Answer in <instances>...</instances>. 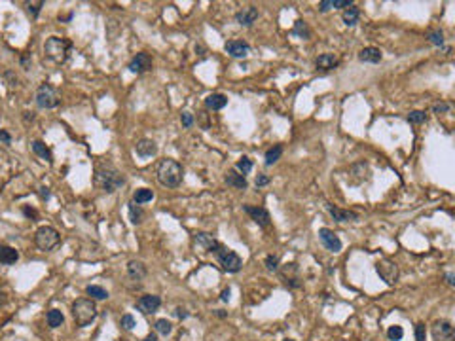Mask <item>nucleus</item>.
<instances>
[{
	"label": "nucleus",
	"instance_id": "41",
	"mask_svg": "<svg viewBox=\"0 0 455 341\" xmlns=\"http://www.w3.org/2000/svg\"><path fill=\"white\" fill-rule=\"evenodd\" d=\"M120 326L123 328V330H128V332H131L135 328V319H133V314H123L120 319Z\"/></svg>",
	"mask_w": 455,
	"mask_h": 341
},
{
	"label": "nucleus",
	"instance_id": "1",
	"mask_svg": "<svg viewBox=\"0 0 455 341\" xmlns=\"http://www.w3.org/2000/svg\"><path fill=\"white\" fill-rule=\"evenodd\" d=\"M93 182L95 186L100 188L103 192H107V194H114V192H118L123 184H125V176L121 171L114 167L112 163H97V167H95V174H93Z\"/></svg>",
	"mask_w": 455,
	"mask_h": 341
},
{
	"label": "nucleus",
	"instance_id": "9",
	"mask_svg": "<svg viewBox=\"0 0 455 341\" xmlns=\"http://www.w3.org/2000/svg\"><path fill=\"white\" fill-rule=\"evenodd\" d=\"M433 341H455V330L449 321H436L431 326Z\"/></svg>",
	"mask_w": 455,
	"mask_h": 341
},
{
	"label": "nucleus",
	"instance_id": "48",
	"mask_svg": "<svg viewBox=\"0 0 455 341\" xmlns=\"http://www.w3.org/2000/svg\"><path fill=\"white\" fill-rule=\"evenodd\" d=\"M0 141L4 142V144H12V135L4 131V129H0Z\"/></svg>",
	"mask_w": 455,
	"mask_h": 341
},
{
	"label": "nucleus",
	"instance_id": "15",
	"mask_svg": "<svg viewBox=\"0 0 455 341\" xmlns=\"http://www.w3.org/2000/svg\"><path fill=\"white\" fill-rule=\"evenodd\" d=\"M224 49H226L232 57H235V59H245V57L250 54V46H248L247 42H243V40L226 42V44H224Z\"/></svg>",
	"mask_w": 455,
	"mask_h": 341
},
{
	"label": "nucleus",
	"instance_id": "10",
	"mask_svg": "<svg viewBox=\"0 0 455 341\" xmlns=\"http://www.w3.org/2000/svg\"><path fill=\"white\" fill-rule=\"evenodd\" d=\"M194 245L197 248H201V250H205V252H218L222 248V245L216 239H214L213 235H209V233H203V231H199V233H195L194 235Z\"/></svg>",
	"mask_w": 455,
	"mask_h": 341
},
{
	"label": "nucleus",
	"instance_id": "38",
	"mask_svg": "<svg viewBox=\"0 0 455 341\" xmlns=\"http://www.w3.org/2000/svg\"><path fill=\"white\" fill-rule=\"evenodd\" d=\"M408 121L414 123V125H419V123H425L427 121V114L423 110H414V112L408 114Z\"/></svg>",
	"mask_w": 455,
	"mask_h": 341
},
{
	"label": "nucleus",
	"instance_id": "16",
	"mask_svg": "<svg viewBox=\"0 0 455 341\" xmlns=\"http://www.w3.org/2000/svg\"><path fill=\"white\" fill-rule=\"evenodd\" d=\"M281 279L285 281L288 288H300V277H298V266L296 264H287L285 268L281 269Z\"/></svg>",
	"mask_w": 455,
	"mask_h": 341
},
{
	"label": "nucleus",
	"instance_id": "8",
	"mask_svg": "<svg viewBox=\"0 0 455 341\" xmlns=\"http://www.w3.org/2000/svg\"><path fill=\"white\" fill-rule=\"evenodd\" d=\"M375 271L382 277V281H385L387 284H395L398 281V266L389 258H383L375 264Z\"/></svg>",
	"mask_w": 455,
	"mask_h": 341
},
{
	"label": "nucleus",
	"instance_id": "31",
	"mask_svg": "<svg viewBox=\"0 0 455 341\" xmlns=\"http://www.w3.org/2000/svg\"><path fill=\"white\" fill-rule=\"evenodd\" d=\"M292 34H294V36H298V38H301V40H308L309 36H311V31H309V27H308V23H306V21L298 19L294 23Z\"/></svg>",
	"mask_w": 455,
	"mask_h": 341
},
{
	"label": "nucleus",
	"instance_id": "20",
	"mask_svg": "<svg viewBox=\"0 0 455 341\" xmlns=\"http://www.w3.org/2000/svg\"><path fill=\"white\" fill-rule=\"evenodd\" d=\"M135 152L141 158H152V155L158 154V144L152 139H141L135 144Z\"/></svg>",
	"mask_w": 455,
	"mask_h": 341
},
{
	"label": "nucleus",
	"instance_id": "47",
	"mask_svg": "<svg viewBox=\"0 0 455 341\" xmlns=\"http://www.w3.org/2000/svg\"><path fill=\"white\" fill-rule=\"evenodd\" d=\"M21 211H23V214H25V216H27V218H33V220H36V218H38V213H36V211H34V208L27 207V205H25V207L21 208Z\"/></svg>",
	"mask_w": 455,
	"mask_h": 341
},
{
	"label": "nucleus",
	"instance_id": "42",
	"mask_svg": "<svg viewBox=\"0 0 455 341\" xmlns=\"http://www.w3.org/2000/svg\"><path fill=\"white\" fill-rule=\"evenodd\" d=\"M266 268H268L269 271H277V269H279V258L273 254L266 256Z\"/></svg>",
	"mask_w": 455,
	"mask_h": 341
},
{
	"label": "nucleus",
	"instance_id": "29",
	"mask_svg": "<svg viewBox=\"0 0 455 341\" xmlns=\"http://www.w3.org/2000/svg\"><path fill=\"white\" fill-rule=\"evenodd\" d=\"M152 199H154V192L148 190V188H139L133 194V203H137V205H144Z\"/></svg>",
	"mask_w": 455,
	"mask_h": 341
},
{
	"label": "nucleus",
	"instance_id": "14",
	"mask_svg": "<svg viewBox=\"0 0 455 341\" xmlns=\"http://www.w3.org/2000/svg\"><path fill=\"white\" fill-rule=\"evenodd\" d=\"M243 211L250 216V220H255L260 227H268L269 224H271V216H269V213L264 207H250V205H245Z\"/></svg>",
	"mask_w": 455,
	"mask_h": 341
},
{
	"label": "nucleus",
	"instance_id": "2",
	"mask_svg": "<svg viewBox=\"0 0 455 341\" xmlns=\"http://www.w3.org/2000/svg\"><path fill=\"white\" fill-rule=\"evenodd\" d=\"M156 176H158V182L161 186L179 188L182 184V178H184V169L176 160L165 158V160L160 161V165L156 169Z\"/></svg>",
	"mask_w": 455,
	"mask_h": 341
},
{
	"label": "nucleus",
	"instance_id": "4",
	"mask_svg": "<svg viewBox=\"0 0 455 341\" xmlns=\"http://www.w3.org/2000/svg\"><path fill=\"white\" fill-rule=\"evenodd\" d=\"M72 317L78 328H86L97 319V303L91 298H80L72 303Z\"/></svg>",
	"mask_w": 455,
	"mask_h": 341
},
{
	"label": "nucleus",
	"instance_id": "51",
	"mask_svg": "<svg viewBox=\"0 0 455 341\" xmlns=\"http://www.w3.org/2000/svg\"><path fill=\"white\" fill-rule=\"evenodd\" d=\"M446 282H448V286H453V284H455V275L451 273V271L446 273Z\"/></svg>",
	"mask_w": 455,
	"mask_h": 341
},
{
	"label": "nucleus",
	"instance_id": "12",
	"mask_svg": "<svg viewBox=\"0 0 455 341\" xmlns=\"http://www.w3.org/2000/svg\"><path fill=\"white\" fill-rule=\"evenodd\" d=\"M129 70L133 74H144L148 72L150 68H152V57L148 54H144V51H141V54H137L133 57V59L129 61Z\"/></svg>",
	"mask_w": 455,
	"mask_h": 341
},
{
	"label": "nucleus",
	"instance_id": "44",
	"mask_svg": "<svg viewBox=\"0 0 455 341\" xmlns=\"http://www.w3.org/2000/svg\"><path fill=\"white\" fill-rule=\"evenodd\" d=\"M2 76L8 80V86H12L15 87L17 84H19V78L15 76V72H12V70H2Z\"/></svg>",
	"mask_w": 455,
	"mask_h": 341
},
{
	"label": "nucleus",
	"instance_id": "40",
	"mask_svg": "<svg viewBox=\"0 0 455 341\" xmlns=\"http://www.w3.org/2000/svg\"><path fill=\"white\" fill-rule=\"evenodd\" d=\"M427 40L433 44V46H444V33L442 31H431L427 34Z\"/></svg>",
	"mask_w": 455,
	"mask_h": 341
},
{
	"label": "nucleus",
	"instance_id": "27",
	"mask_svg": "<svg viewBox=\"0 0 455 341\" xmlns=\"http://www.w3.org/2000/svg\"><path fill=\"white\" fill-rule=\"evenodd\" d=\"M359 17H361V10H359L355 4L345 8L343 14H341V19H343V23H345L347 27H355L357 23H359Z\"/></svg>",
	"mask_w": 455,
	"mask_h": 341
},
{
	"label": "nucleus",
	"instance_id": "39",
	"mask_svg": "<svg viewBox=\"0 0 455 341\" xmlns=\"http://www.w3.org/2000/svg\"><path fill=\"white\" fill-rule=\"evenodd\" d=\"M387 337L389 341H400L402 337H404V330H402V326H389L387 330Z\"/></svg>",
	"mask_w": 455,
	"mask_h": 341
},
{
	"label": "nucleus",
	"instance_id": "54",
	"mask_svg": "<svg viewBox=\"0 0 455 341\" xmlns=\"http://www.w3.org/2000/svg\"><path fill=\"white\" fill-rule=\"evenodd\" d=\"M230 294H232V290H230V288H226V290L222 292L220 300H222V301H228V300H230Z\"/></svg>",
	"mask_w": 455,
	"mask_h": 341
},
{
	"label": "nucleus",
	"instance_id": "43",
	"mask_svg": "<svg viewBox=\"0 0 455 341\" xmlns=\"http://www.w3.org/2000/svg\"><path fill=\"white\" fill-rule=\"evenodd\" d=\"M425 337H427V328H425V324L423 322L415 324V341H425Z\"/></svg>",
	"mask_w": 455,
	"mask_h": 341
},
{
	"label": "nucleus",
	"instance_id": "57",
	"mask_svg": "<svg viewBox=\"0 0 455 341\" xmlns=\"http://www.w3.org/2000/svg\"><path fill=\"white\" fill-rule=\"evenodd\" d=\"M283 341H294V339H283Z\"/></svg>",
	"mask_w": 455,
	"mask_h": 341
},
{
	"label": "nucleus",
	"instance_id": "7",
	"mask_svg": "<svg viewBox=\"0 0 455 341\" xmlns=\"http://www.w3.org/2000/svg\"><path fill=\"white\" fill-rule=\"evenodd\" d=\"M216 258H218V264L222 266V269L228 271V273H237V271H241L243 260H241V256L237 254V252H234V250L222 247L220 250L216 252Z\"/></svg>",
	"mask_w": 455,
	"mask_h": 341
},
{
	"label": "nucleus",
	"instance_id": "18",
	"mask_svg": "<svg viewBox=\"0 0 455 341\" xmlns=\"http://www.w3.org/2000/svg\"><path fill=\"white\" fill-rule=\"evenodd\" d=\"M146 266H144V264H142V261H139V260H131L128 264V279L129 281H135L137 282V286H139V284H141V281L142 279H144V277H146Z\"/></svg>",
	"mask_w": 455,
	"mask_h": 341
},
{
	"label": "nucleus",
	"instance_id": "35",
	"mask_svg": "<svg viewBox=\"0 0 455 341\" xmlns=\"http://www.w3.org/2000/svg\"><path fill=\"white\" fill-rule=\"evenodd\" d=\"M156 332L161 335H169L173 332V324L167 319H160V321H156Z\"/></svg>",
	"mask_w": 455,
	"mask_h": 341
},
{
	"label": "nucleus",
	"instance_id": "36",
	"mask_svg": "<svg viewBox=\"0 0 455 341\" xmlns=\"http://www.w3.org/2000/svg\"><path fill=\"white\" fill-rule=\"evenodd\" d=\"M235 171L237 173H241L243 176L248 174L252 171V160H248V158H241V160L237 161V165H235Z\"/></svg>",
	"mask_w": 455,
	"mask_h": 341
},
{
	"label": "nucleus",
	"instance_id": "6",
	"mask_svg": "<svg viewBox=\"0 0 455 341\" xmlns=\"http://www.w3.org/2000/svg\"><path fill=\"white\" fill-rule=\"evenodd\" d=\"M59 102H61L59 91H57L52 84H42V86L36 89V104H38V108L52 110V108L59 107Z\"/></svg>",
	"mask_w": 455,
	"mask_h": 341
},
{
	"label": "nucleus",
	"instance_id": "49",
	"mask_svg": "<svg viewBox=\"0 0 455 341\" xmlns=\"http://www.w3.org/2000/svg\"><path fill=\"white\" fill-rule=\"evenodd\" d=\"M174 317H176V319H188V311L184 307H176L174 309Z\"/></svg>",
	"mask_w": 455,
	"mask_h": 341
},
{
	"label": "nucleus",
	"instance_id": "23",
	"mask_svg": "<svg viewBox=\"0 0 455 341\" xmlns=\"http://www.w3.org/2000/svg\"><path fill=\"white\" fill-rule=\"evenodd\" d=\"M17 260H19V252L14 247L0 245V264L2 266H14Z\"/></svg>",
	"mask_w": 455,
	"mask_h": 341
},
{
	"label": "nucleus",
	"instance_id": "11",
	"mask_svg": "<svg viewBox=\"0 0 455 341\" xmlns=\"http://www.w3.org/2000/svg\"><path fill=\"white\" fill-rule=\"evenodd\" d=\"M135 307L139 309V311H142L144 314H152L161 307V298L160 296H154V294L141 296V298L137 300V303H135Z\"/></svg>",
	"mask_w": 455,
	"mask_h": 341
},
{
	"label": "nucleus",
	"instance_id": "30",
	"mask_svg": "<svg viewBox=\"0 0 455 341\" xmlns=\"http://www.w3.org/2000/svg\"><path fill=\"white\" fill-rule=\"evenodd\" d=\"M46 321L49 328H59L65 322V317H63V313H61L59 309H49L46 314Z\"/></svg>",
	"mask_w": 455,
	"mask_h": 341
},
{
	"label": "nucleus",
	"instance_id": "46",
	"mask_svg": "<svg viewBox=\"0 0 455 341\" xmlns=\"http://www.w3.org/2000/svg\"><path fill=\"white\" fill-rule=\"evenodd\" d=\"M448 110H449L448 102H436V104H433V112L435 114H446Z\"/></svg>",
	"mask_w": 455,
	"mask_h": 341
},
{
	"label": "nucleus",
	"instance_id": "5",
	"mask_svg": "<svg viewBox=\"0 0 455 341\" xmlns=\"http://www.w3.org/2000/svg\"><path fill=\"white\" fill-rule=\"evenodd\" d=\"M61 243V235L59 231L52 226H42L36 229V233H34V245L36 248H40L44 252L47 250H54L57 245Z\"/></svg>",
	"mask_w": 455,
	"mask_h": 341
},
{
	"label": "nucleus",
	"instance_id": "56",
	"mask_svg": "<svg viewBox=\"0 0 455 341\" xmlns=\"http://www.w3.org/2000/svg\"><path fill=\"white\" fill-rule=\"evenodd\" d=\"M142 341H158V335H156V334H148Z\"/></svg>",
	"mask_w": 455,
	"mask_h": 341
},
{
	"label": "nucleus",
	"instance_id": "55",
	"mask_svg": "<svg viewBox=\"0 0 455 341\" xmlns=\"http://www.w3.org/2000/svg\"><path fill=\"white\" fill-rule=\"evenodd\" d=\"M21 65H23V68H29V65H31V61H29V55H23V57H21Z\"/></svg>",
	"mask_w": 455,
	"mask_h": 341
},
{
	"label": "nucleus",
	"instance_id": "34",
	"mask_svg": "<svg viewBox=\"0 0 455 341\" xmlns=\"http://www.w3.org/2000/svg\"><path fill=\"white\" fill-rule=\"evenodd\" d=\"M283 155V146H273V148H269L268 152H266V165H273V163H277L279 161V158Z\"/></svg>",
	"mask_w": 455,
	"mask_h": 341
},
{
	"label": "nucleus",
	"instance_id": "13",
	"mask_svg": "<svg viewBox=\"0 0 455 341\" xmlns=\"http://www.w3.org/2000/svg\"><path fill=\"white\" fill-rule=\"evenodd\" d=\"M319 239H321V243L330 250V252H340L341 250V239L332 231V229L321 227V229H319Z\"/></svg>",
	"mask_w": 455,
	"mask_h": 341
},
{
	"label": "nucleus",
	"instance_id": "37",
	"mask_svg": "<svg viewBox=\"0 0 455 341\" xmlns=\"http://www.w3.org/2000/svg\"><path fill=\"white\" fill-rule=\"evenodd\" d=\"M25 6H27V14L31 15L33 19H36V17L40 15L42 8H44V2H42V0H38V2H27Z\"/></svg>",
	"mask_w": 455,
	"mask_h": 341
},
{
	"label": "nucleus",
	"instance_id": "19",
	"mask_svg": "<svg viewBox=\"0 0 455 341\" xmlns=\"http://www.w3.org/2000/svg\"><path fill=\"white\" fill-rule=\"evenodd\" d=\"M315 65H317L319 70L328 72V70H334V68L340 65V59H338V55L336 54H322L315 59Z\"/></svg>",
	"mask_w": 455,
	"mask_h": 341
},
{
	"label": "nucleus",
	"instance_id": "52",
	"mask_svg": "<svg viewBox=\"0 0 455 341\" xmlns=\"http://www.w3.org/2000/svg\"><path fill=\"white\" fill-rule=\"evenodd\" d=\"M6 303H8V296H6V292H4V290H0V307H4Z\"/></svg>",
	"mask_w": 455,
	"mask_h": 341
},
{
	"label": "nucleus",
	"instance_id": "3",
	"mask_svg": "<svg viewBox=\"0 0 455 341\" xmlns=\"http://www.w3.org/2000/svg\"><path fill=\"white\" fill-rule=\"evenodd\" d=\"M70 47H72V44H70L67 38L49 36V38L44 42V55H46L52 63H55V65H63V63L68 59Z\"/></svg>",
	"mask_w": 455,
	"mask_h": 341
},
{
	"label": "nucleus",
	"instance_id": "28",
	"mask_svg": "<svg viewBox=\"0 0 455 341\" xmlns=\"http://www.w3.org/2000/svg\"><path fill=\"white\" fill-rule=\"evenodd\" d=\"M353 6V0H321L319 2V12H328V10H338V8H349Z\"/></svg>",
	"mask_w": 455,
	"mask_h": 341
},
{
	"label": "nucleus",
	"instance_id": "24",
	"mask_svg": "<svg viewBox=\"0 0 455 341\" xmlns=\"http://www.w3.org/2000/svg\"><path fill=\"white\" fill-rule=\"evenodd\" d=\"M383 59V55L382 51L377 49V47H364V49H361L359 51V61H362V63H372V65H377L380 61Z\"/></svg>",
	"mask_w": 455,
	"mask_h": 341
},
{
	"label": "nucleus",
	"instance_id": "26",
	"mask_svg": "<svg viewBox=\"0 0 455 341\" xmlns=\"http://www.w3.org/2000/svg\"><path fill=\"white\" fill-rule=\"evenodd\" d=\"M31 150H33L38 158H42L44 161H47V163H52V161H54L52 150H49V148H47L42 141H33V142H31Z\"/></svg>",
	"mask_w": 455,
	"mask_h": 341
},
{
	"label": "nucleus",
	"instance_id": "17",
	"mask_svg": "<svg viewBox=\"0 0 455 341\" xmlns=\"http://www.w3.org/2000/svg\"><path fill=\"white\" fill-rule=\"evenodd\" d=\"M256 19H258V8L256 6H245L243 10H239V12L235 14V21H237L241 27H250Z\"/></svg>",
	"mask_w": 455,
	"mask_h": 341
},
{
	"label": "nucleus",
	"instance_id": "45",
	"mask_svg": "<svg viewBox=\"0 0 455 341\" xmlns=\"http://www.w3.org/2000/svg\"><path fill=\"white\" fill-rule=\"evenodd\" d=\"M181 121H182V125L184 127H192L194 125V116L190 112H182L181 114Z\"/></svg>",
	"mask_w": 455,
	"mask_h": 341
},
{
	"label": "nucleus",
	"instance_id": "22",
	"mask_svg": "<svg viewBox=\"0 0 455 341\" xmlns=\"http://www.w3.org/2000/svg\"><path fill=\"white\" fill-rule=\"evenodd\" d=\"M224 182H226L228 186L235 188V190H247V186H248L247 178H245L241 173H237L235 169H230V171H228L226 176H224Z\"/></svg>",
	"mask_w": 455,
	"mask_h": 341
},
{
	"label": "nucleus",
	"instance_id": "21",
	"mask_svg": "<svg viewBox=\"0 0 455 341\" xmlns=\"http://www.w3.org/2000/svg\"><path fill=\"white\" fill-rule=\"evenodd\" d=\"M328 214L334 218L336 222H351V220H359V214L353 213V211H343V208H338L334 205H326Z\"/></svg>",
	"mask_w": 455,
	"mask_h": 341
},
{
	"label": "nucleus",
	"instance_id": "50",
	"mask_svg": "<svg viewBox=\"0 0 455 341\" xmlns=\"http://www.w3.org/2000/svg\"><path fill=\"white\" fill-rule=\"evenodd\" d=\"M266 184H269L268 176H266V174H258V178H256V186L260 188V186H266Z\"/></svg>",
	"mask_w": 455,
	"mask_h": 341
},
{
	"label": "nucleus",
	"instance_id": "33",
	"mask_svg": "<svg viewBox=\"0 0 455 341\" xmlns=\"http://www.w3.org/2000/svg\"><path fill=\"white\" fill-rule=\"evenodd\" d=\"M87 296H91V300H108V292L99 284H89L86 288Z\"/></svg>",
	"mask_w": 455,
	"mask_h": 341
},
{
	"label": "nucleus",
	"instance_id": "25",
	"mask_svg": "<svg viewBox=\"0 0 455 341\" xmlns=\"http://www.w3.org/2000/svg\"><path fill=\"white\" fill-rule=\"evenodd\" d=\"M228 104V97L224 93H211L205 99V108L209 110H222Z\"/></svg>",
	"mask_w": 455,
	"mask_h": 341
},
{
	"label": "nucleus",
	"instance_id": "32",
	"mask_svg": "<svg viewBox=\"0 0 455 341\" xmlns=\"http://www.w3.org/2000/svg\"><path fill=\"white\" fill-rule=\"evenodd\" d=\"M129 218L133 224H141L144 220V211H142L141 205H137L133 201H129Z\"/></svg>",
	"mask_w": 455,
	"mask_h": 341
},
{
	"label": "nucleus",
	"instance_id": "53",
	"mask_svg": "<svg viewBox=\"0 0 455 341\" xmlns=\"http://www.w3.org/2000/svg\"><path fill=\"white\" fill-rule=\"evenodd\" d=\"M40 197L42 199H47L49 197V188H44V186L40 188Z\"/></svg>",
	"mask_w": 455,
	"mask_h": 341
}]
</instances>
